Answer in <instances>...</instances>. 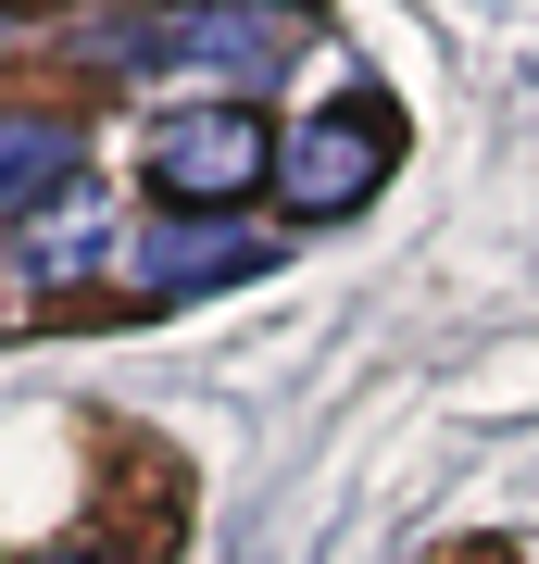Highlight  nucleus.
I'll use <instances>...</instances> for the list:
<instances>
[{"label": "nucleus", "mask_w": 539, "mask_h": 564, "mask_svg": "<svg viewBox=\"0 0 539 564\" xmlns=\"http://www.w3.org/2000/svg\"><path fill=\"white\" fill-rule=\"evenodd\" d=\"M151 188H163V214H239L263 176H277V126H263L251 101H176V113H151Z\"/></svg>", "instance_id": "1"}, {"label": "nucleus", "mask_w": 539, "mask_h": 564, "mask_svg": "<svg viewBox=\"0 0 539 564\" xmlns=\"http://www.w3.org/2000/svg\"><path fill=\"white\" fill-rule=\"evenodd\" d=\"M126 51H139V63H214V76H277V63L301 51V25L263 13V0H239V13H163Z\"/></svg>", "instance_id": "4"}, {"label": "nucleus", "mask_w": 539, "mask_h": 564, "mask_svg": "<svg viewBox=\"0 0 539 564\" xmlns=\"http://www.w3.org/2000/svg\"><path fill=\"white\" fill-rule=\"evenodd\" d=\"M76 163H88L76 113H0V214L63 202V188H76Z\"/></svg>", "instance_id": "6"}, {"label": "nucleus", "mask_w": 539, "mask_h": 564, "mask_svg": "<svg viewBox=\"0 0 539 564\" xmlns=\"http://www.w3.org/2000/svg\"><path fill=\"white\" fill-rule=\"evenodd\" d=\"M100 263H114V202L76 176L63 202L25 214V276H39V289H76V276H100Z\"/></svg>", "instance_id": "5"}, {"label": "nucleus", "mask_w": 539, "mask_h": 564, "mask_svg": "<svg viewBox=\"0 0 539 564\" xmlns=\"http://www.w3.org/2000/svg\"><path fill=\"white\" fill-rule=\"evenodd\" d=\"M39 564H100V552H39Z\"/></svg>", "instance_id": "7"}, {"label": "nucleus", "mask_w": 539, "mask_h": 564, "mask_svg": "<svg viewBox=\"0 0 539 564\" xmlns=\"http://www.w3.org/2000/svg\"><path fill=\"white\" fill-rule=\"evenodd\" d=\"M0 39H13V25H0Z\"/></svg>", "instance_id": "8"}, {"label": "nucleus", "mask_w": 539, "mask_h": 564, "mask_svg": "<svg viewBox=\"0 0 539 564\" xmlns=\"http://www.w3.org/2000/svg\"><path fill=\"white\" fill-rule=\"evenodd\" d=\"M126 263H139V289H151V302H201V289L263 276V263H277V239H263L251 214H151Z\"/></svg>", "instance_id": "3"}, {"label": "nucleus", "mask_w": 539, "mask_h": 564, "mask_svg": "<svg viewBox=\"0 0 539 564\" xmlns=\"http://www.w3.org/2000/svg\"><path fill=\"white\" fill-rule=\"evenodd\" d=\"M389 163H401V126L377 101H326V113L277 126V202L301 226H339V214H364L389 188Z\"/></svg>", "instance_id": "2"}]
</instances>
